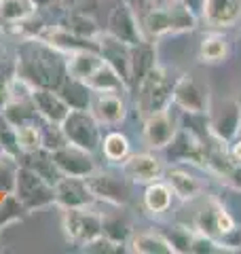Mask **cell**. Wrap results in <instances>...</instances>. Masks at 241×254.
Wrapping results in <instances>:
<instances>
[{
    "instance_id": "cell-1",
    "label": "cell",
    "mask_w": 241,
    "mask_h": 254,
    "mask_svg": "<svg viewBox=\"0 0 241 254\" xmlns=\"http://www.w3.org/2000/svg\"><path fill=\"white\" fill-rule=\"evenodd\" d=\"M66 53L58 51L40 38H21L17 43L13 72L30 81L34 87L58 89L68 76Z\"/></svg>"
},
{
    "instance_id": "cell-2",
    "label": "cell",
    "mask_w": 241,
    "mask_h": 254,
    "mask_svg": "<svg viewBox=\"0 0 241 254\" xmlns=\"http://www.w3.org/2000/svg\"><path fill=\"white\" fill-rule=\"evenodd\" d=\"M140 17V26L144 36L155 41V38L167 34H180V32H190L197 28V13L186 2H155L144 9H133Z\"/></svg>"
},
{
    "instance_id": "cell-3",
    "label": "cell",
    "mask_w": 241,
    "mask_h": 254,
    "mask_svg": "<svg viewBox=\"0 0 241 254\" xmlns=\"http://www.w3.org/2000/svg\"><path fill=\"white\" fill-rule=\"evenodd\" d=\"M174 83L176 78H170L163 66H157L155 70H150L148 76L133 89L135 108H138L142 119L174 106Z\"/></svg>"
},
{
    "instance_id": "cell-4",
    "label": "cell",
    "mask_w": 241,
    "mask_h": 254,
    "mask_svg": "<svg viewBox=\"0 0 241 254\" xmlns=\"http://www.w3.org/2000/svg\"><path fill=\"white\" fill-rule=\"evenodd\" d=\"M98 203L127 208L133 197V182L120 170L98 168L85 178Z\"/></svg>"
},
{
    "instance_id": "cell-5",
    "label": "cell",
    "mask_w": 241,
    "mask_h": 254,
    "mask_svg": "<svg viewBox=\"0 0 241 254\" xmlns=\"http://www.w3.org/2000/svg\"><path fill=\"white\" fill-rule=\"evenodd\" d=\"M61 229L72 246L85 248L102 235V212L93 205L61 210Z\"/></svg>"
},
{
    "instance_id": "cell-6",
    "label": "cell",
    "mask_w": 241,
    "mask_h": 254,
    "mask_svg": "<svg viewBox=\"0 0 241 254\" xmlns=\"http://www.w3.org/2000/svg\"><path fill=\"white\" fill-rule=\"evenodd\" d=\"M13 195L19 199L26 212H36V210L49 208V205H55L53 185L47 182L43 176H38L36 172L26 168V165H19L17 170Z\"/></svg>"
},
{
    "instance_id": "cell-7",
    "label": "cell",
    "mask_w": 241,
    "mask_h": 254,
    "mask_svg": "<svg viewBox=\"0 0 241 254\" xmlns=\"http://www.w3.org/2000/svg\"><path fill=\"white\" fill-rule=\"evenodd\" d=\"M61 131L70 144L87 148V150H91V153H100L104 127L98 123V119L89 113V108L70 110L66 119L61 121Z\"/></svg>"
},
{
    "instance_id": "cell-8",
    "label": "cell",
    "mask_w": 241,
    "mask_h": 254,
    "mask_svg": "<svg viewBox=\"0 0 241 254\" xmlns=\"http://www.w3.org/2000/svg\"><path fill=\"white\" fill-rule=\"evenodd\" d=\"M104 32L110 34L112 38H117V41L129 45V47L146 41L144 30L140 26V17H138V13L133 11L129 0H119V2L108 11Z\"/></svg>"
},
{
    "instance_id": "cell-9",
    "label": "cell",
    "mask_w": 241,
    "mask_h": 254,
    "mask_svg": "<svg viewBox=\"0 0 241 254\" xmlns=\"http://www.w3.org/2000/svg\"><path fill=\"white\" fill-rule=\"evenodd\" d=\"M174 106L184 115H207L210 110V93L192 74H182L174 83Z\"/></svg>"
},
{
    "instance_id": "cell-10",
    "label": "cell",
    "mask_w": 241,
    "mask_h": 254,
    "mask_svg": "<svg viewBox=\"0 0 241 254\" xmlns=\"http://www.w3.org/2000/svg\"><path fill=\"white\" fill-rule=\"evenodd\" d=\"M119 170L129 178L133 185H150L155 180H161L165 176L167 165L165 161L155 153H131L119 165Z\"/></svg>"
},
{
    "instance_id": "cell-11",
    "label": "cell",
    "mask_w": 241,
    "mask_h": 254,
    "mask_svg": "<svg viewBox=\"0 0 241 254\" xmlns=\"http://www.w3.org/2000/svg\"><path fill=\"white\" fill-rule=\"evenodd\" d=\"M53 161L58 165V170L61 172V176L87 178L93 170L100 168L95 153H91L87 148H80L76 144H70V142H66L58 150H53Z\"/></svg>"
},
{
    "instance_id": "cell-12",
    "label": "cell",
    "mask_w": 241,
    "mask_h": 254,
    "mask_svg": "<svg viewBox=\"0 0 241 254\" xmlns=\"http://www.w3.org/2000/svg\"><path fill=\"white\" fill-rule=\"evenodd\" d=\"M89 113L102 127H117L127 119V102L120 91H93Z\"/></svg>"
},
{
    "instance_id": "cell-13",
    "label": "cell",
    "mask_w": 241,
    "mask_h": 254,
    "mask_svg": "<svg viewBox=\"0 0 241 254\" xmlns=\"http://www.w3.org/2000/svg\"><path fill=\"white\" fill-rule=\"evenodd\" d=\"M53 195H55V205H60L61 210L85 208V205L98 203L87 180L78 176H61L53 185Z\"/></svg>"
},
{
    "instance_id": "cell-14",
    "label": "cell",
    "mask_w": 241,
    "mask_h": 254,
    "mask_svg": "<svg viewBox=\"0 0 241 254\" xmlns=\"http://www.w3.org/2000/svg\"><path fill=\"white\" fill-rule=\"evenodd\" d=\"M170 110L172 108L159 110V113L144 117L142 138H144V144L150 150H163L176 136V131H178V125H176Z\"/></svg>"
},
{
    "instance_id": "cell-15",
    "label": "cell",
    "mask_w": 241,
    "mask_h": 254,
    "mask_svg": "<svg viewBox=\"0 0 241 254\" xmlns=\"http://www.w3.org/2000/svg\"><path fill=\"white\" fill-rule=\"evenodd\" d=\"M201 17L212 30L233 28L241 19V0H201Z\"/></svg>"
},
{
    "instance_id": "cell-16",
    "label": "cell",
    "mask_w": 241,
    "mask_h": 254,
    "mask_svg": "<svg viewBox=\"0 0 241 254\" xmlns=\"http://www.w3.org/2000/svg\"><path fill=\"white\" fill-rule=\"evenodd\" d=\"M163 180L172 187L176 199H180L184 203L197 201L205 193V182L201 180L199 176H195L192 172H188L186 168H180V165H176V168H167Z\"/></svg>"
},
{
    "instance_id": "cell-17",
    "label": "cell",
    "mask_w": 241,
    "mask_h": 254,
    "mask_svg": "<svg viewBox=\"0 0 241 254\" xmlns=\"http://www.w3.org/2000/svg\"><path fill=\"white\" fill-rule=\"evenodd\" d=\"M157 60H159L157 43L150 41V38L131 47L129 49V91H133L148 76L150 70H155L159 66Z\"/></svg>"
},
{
    "instance_id": "cell-18",
    "label": "cell",
    "mask_w": 241,
    "mask_h": 254,
    "mask_svg": "<svg viewBox=\"0 0 241 254\" xmlns=\"http://www.w3.org/2000/svg\"><path fill=\"white\" fill-rule=\"evenodd\" d=\"M32 104H34L40 121H47L53 125H61V121L70 113V106L61 100V95L55 89H47V87H34Z\"/></svg>"
},
{
    "instance_id": "cell-19",
    "label": "cell",
    "mask_w": 241,
    "mask_h": 254,
    "mask_svg": "<svg viewBox=\"0 0 241 254\" xmlns=\"http://www.w3.org/2000/svg\"><path fill=\"white\" fill-rule=\"evenodd\" d=\"M98 49L102 53V58L106 64H110L112 68L117 70V74L123 78L127 89H129V45L117 41L106 32H102L98 36Z\"/></svg>"
},
{
    "instance_id": "cell-20",
    "label": "cell",
    "mask_w": 241,
    "mask_h": 254,
    "mask_svg": "<svg viewBox=\"0 0 241 254\" xmlns=\"http://www.w3.org/2000/svg\"><path fill=\"white\" fill-rule=\"evenodd\" d=\"M110 208L112 212H102V235L108 237L110 242L127 248L135 229L131 225V220L127 218L125 208H119V205H110Z\"/></svg>"
},
{
    "instance_id": "cell-21",
    "label": "cell",
    "mask_w": 241,
    "mask_h": 254,
    "mask_svg": "<svg viewBox=\"0 0 241 254\" xmlns=\"http://www.w3.org/2000/svg\"><path fill=\"white\" fill-rule=\"evenodd\" d=\"M60 26H63L68 32L76 34L87 41H98V36L104 32V28L95 21L93 15L87 9H70V11H61L60 17Z\"/></svg>"
},
{
    "instance_id": "cell-22",
    "label": "cell",
    "mask_w": 241,
    "mask_h": 254,
    "mask_svg": "<svg viewBox=\"0 0 241 254\" xmlns=\"http://www.w3.org/2000/svg\"><path fill=\"white\" fill-rule=\"evenodd\" d=\"M174 199H176V195H174L172 187L161 178V180H155V182H150V185H146L144 195H142V205L152 216H163V214L172 210Z\"/></svg>"
},
{
    "instance_id": "cell-23",
    "label": "cell",
    "mask_w": 241,
    "mask_h": 254,
    "mask_svg": "<svg viewBox=\"0 0 241 254\" xmlns=\"http://www.w3.org/2000/svg\"><path fill=\"white\" fill-rule=\"evenodd\" d=\"M210 129L216 140H220L222 144H231L241 133V104L239 102H231L222 110V115L216 117L210 123Z\"/></svg>"
},
{
    "instance_id": "cell-24",
    "label": "cell",
    "mask_w": 241,
    "mask_h": 254,
    "mask_svg": "<svg viewBox=\"0 0 241 254\" xmlns=\"http://www.w3.org/2000/svg\"><path fill=\"white\" fill-rule=\"evenodd\" d=\"M100 155H102V159H106V163L120 165L127 157L131 155V142L123 131L108 127V131L102 136Z\"/></svg>"
},
{
    "instance_id": "cell-25",
    "label": "cell",
    "mask_w": 241,
    "mask_h": 254,
    "mask_svg": "<svg viewBox=\"0 0 241 254\" xmlns=\"http://www.w3.org/2000/svg\"><path fill=\"white\" fill-rule=\"evenodd\" d=\"M102 64H104V58L100 49H78V51H72L66 58L68 74L80 78V81H87Z\"/></svg>"
},
{
    "instance_id": "cell-26",
    "label": "cell",
    "mask_w": 241,
    "mask_h": 254,
    "mask_svg": "<svg viewBox=\"0 0 241 254\" xmlns=\"http://www.w3.org/2000/svg\"><path fill=\"white\" fill-rule=\"evenodd\" d=\"M19 165H26V168L36 172L38 176H43L51 185H55L61 178V172L58 170V165L53 161V153L47 148H38V150H32V153H21Z\"/></svg>"
},
{
    "instance_id": "cell-27",
    "label": "cell",
    "mask_w": 241,
    "mask_h": 254,
    "mask_svg": "<svg viewBox=\"0 0 241 254\" xmlns=\"http://www.w3.org/2000/svg\"><path fill=\"white\" fill-rule=\"evenodd\" d=\"M55 91L61 95V100L70 106V110H87L89 108V102H91V93H93L85 81L74 78L70 74L63 78V83Z\"/></svg>"
},
{
    "instance_id": "cell-28",
    "label": "cell",
    "mask_w": 241,
    "mask_h": 254,
    "mask_svg": "<svg viewBox=\"0 0 241 254\" xmlns=\"http://www.w3.org/2000/svg\"><path fill=\"white\" fill-rule=\"evenodd\" d=\"M40 6L34 0H0V26L11 28L38 15Z\"/></svg>"
},
{
    "instance_id": "cell-29",
    "label": "cell",
    "mask_w": 241,
    "mask_h": 254,
    "mask_svg": "<svg viewBox=\"0 0 241 254\" xmlns=\"http://www.w3.org/2000/svg\"><path fill=\"white\" fill-rule=\"evenodd\" d=\"M129 252H138V254H174L172 246L167 244L161 231H140L133 233L129 244H127Z\"/></svg>"
},
{
    "instance_id": "cell-30",
    "label": "cell",
    "mask_w": 241,
    "mask_h": 254,
    "mask_svg": "<svg viewBox=\"0 0 241 254\" xmlns=\"http://www.w3.org/2000/svg\"><path fill=\"white\" fill-rule=\"evenodd\" d=\"M85 83H87V87H89L91 91H120V93H129L125 81L117 74V70L112 68L110 64H106V62H104Z\"/></svg>"
},
{
    "instance_id": "cell-31",
    "label": "cell",
    "mask_w": 241,
    "mask_h": 254,
    "mask_svg": "<svg viewBox=\"0 0 241 254\" xmlns=\"http://www.w3.org/2000/svg\"><path fill=\"white\" fill-rule=\"evenodd\" d=\"M0 115H2L9 123H13L15 127L23 125V123H38L40 121V117L36 113L34 104H32V100H28V102L9 100L2 108H0Z\"/></svg>"
},
{
    "instance_id": "cell-32",
    "label": "cell",
    "mask_w": 241,
    "mask_h": 254,
    "mask_svg": "<svg viewBox=\"0 0 241 254\" xmlns=\"http://www.w3.org/2000/svg\"><path fill=\"white\" fill-rule=\"evenodd\" d=\"M227 55H229V43L220 34L205 36L199 45V60L205 64H220L227 60Z\"/></svg>"
},
{
    "instance_id": "cell-33",
    "label": "cell",
    "mask_w": 241,
    "mask_h": 254,
    "mask_svg": "<svg viewBox=\"0 0 241 254\" xmlns=\"http://www.w3.org/2000/svg\"><path fill=\"white\" fill-rule=\"evenodd\" d=\"M15 136H17L19 153H32V150L43 148V131L38 123H23L15 127Z\"/></svg>"
},
{
    "instance_id": "cell-34",
    "label": "cell",
    "mask_w": 241,
    "mask_h": 254,
    "mask_svg": "<svg viewBox=\"0 0 241 254\" xmlns=\"http://www.w3.org/2000/svg\"><path fill=\"white\" fill-rule=\"evenodd\" d=\"M161 233L172 246L174 254H188L190 252V242H192V229L186 225H172L167 229H161Z\"/></svg>"
},
{
    "instance_id": "cell-35",
    "label": "cell",
    "mask_w": 241,
    "mask_h": 254,
    "mask_svg": "<svg viewBox=\"0 0 241 254\" xmlns=\"http://www.w3.org/2000/svg\"><path fill=\"white\" fill-rule=\"evenodd\" d=\"M19 170V159L6 153H0V193H13L15 178H17Z\"/></svg>"
},
{
    "instance_id": "cell-36",
    "label": "cell",
    "mask_w": 241,
    "mask_h": 254,
    "mask_svg": "<svg viewBox=\"0 0 241 254\" xmlns=\"http://www.w3.org/2000/svg\"><path fill=\"white\" fill-rule=\"evenodd\" d=\"M0 146H2V153L19 159L21 153L17 146V136H15V125L6 121L2 115H0Z\"/></svg>"
},
{
    "instance_id": "cell-37",
    "label": "cell",
    "mask_w": 241,
    "mask_h": 254,
    "mask_svg": "<svg viewBox=\"0 0 241 254\" xmlns=\"http://www.w3.org/2000/svg\"><path fill=\"white\" fill-rule=\"evenodd\" d=\"M40 131H43V148L51 150V153L68 142L66 136H63V131H61V125H53V123L40 121Z\"/></svg>"
},
{
    "instance_id": "cell-38",
    "label": "cell",
    "mask_w": 241,
    "mask_h": 254,
    "mask_svg": "<svg viewBox=\"0 0 241 254\" xmlns=\"http://www.w3.org/2000/svg\"><path fill=\"white\" fill-rule=\"evenodd\" d=\"M26 212V208L19 203V199L13 193H6L2 197V203H0V225H6V222L19 220L21 214Z\"/></svg>"
},
{
    "instance_id": "cell-39",
    "label": "cell",
    "mask_w": 241,
    "mask_h": 254,
    "mask_svg": "<svg viewBox=\"0 0 241 254\" xmlns=\"http://www.w3.org/2000/svg\"><path fill=\"white\" fill-rule=\"evenodd\" d=\"M216 252H224L218 240L207 237L203 233H192V242H190V254H216Z\"/></svg>"
},
{
    "instance_id": "cell-40",
    "label": "cell",
    "mask_w": 241,
    "mask_h": 254,
    "mask_svg": "<svg viewBox=\"0 0 241 254\" xmlns=\"http://www.w3.org/2000/svg\"><path fill=\"white\" fill-rule=\"evenodd\" d=\"M235 225H237V220L231 216V212L224 208V205L218 203V210H216V229H218V240L224 233H229Z\"/></svg>"
},
{
    "instance_id": "cell-41",
    "label": "cell",
    "mask_w": 241,
    "mask_h": 254,
    "mask_svg": "<svg viewBox=\"0 0 241 254\" xmlns=\"http://www.w3.org/2000/svg\"><path fill=\"white\" fill-rule=\"evenodd\" d=\"M218 242L224 248V252H239L241 250V225H235L229 233H224Z\"/></svg>"
},
{
    "instance_id": "cell-42",
    "label": "cell",
    "mask_w": 241,
    "mask_h": 254,
    "mask_svg": "<svg viewBox=\"0 0 241 254\" xmlns=\"http://www.w3.org/2000/svg\"><path fill=\"white\" fill-rule=\"evenodd\" d=\"M93 0H55V6H60L61 11H70V9H87Z\"/></svg>"
},
{
    "instance_id": "cell-43",
    "label": "cell",
    "mask_w": 241,
    "mask_h": 254,
    "mask_svg": "<svg viewBox=\"0 0 241 254\" xmlns=\"http://www.w3.org/2000/svg\"><path fill=\"white\" fill-rule=\"evenodd\" d=\"M11 74H13V72H11ZM11 74H6L2 62H0V108H2V106L6 104V100H9V95H6V85H9Z\"/></svg>"
},
{
    "instance_id": "cell-44",
    "label": "cell",
    "mask_w": 241,
    "mask_h": 254,
    "mask_svg": "<svg viewBox=\"0 0 241 254\" xmlns=\"http://www.w3.org/2000/svg\"><path fill=\"white\" fill-rule=\"evenodd\" d=\"M229 155H231V159H233V161H235L237 165H241V136H237L235 140L231 142Z\"/></svg>"
},
{
    "instance_id": "cell-45",
    "label": "cell",
    "mask_w": 241,
    "mask_h": 254,
    "mask_svg": "<svg viewBox=\"0 0 241 254\" xmlns=\"http://www.w3.org/2000/svg\"><path fill=\"white\" fill-rule=\"evenodd\" d=\"M34 2L40 6V9H43V6H53V4H55V0H34Z\"/></svg>"
},
{
    "instance_id": "cell-46",
    "label": "cell",
    "mask_w": 241,
    "mask_h": 254,
    "mask_svg": "<svg viewBox=\"0 0 241 254\" xmlns=\"http://www.w3.org/2000/svg\"><path fill=\"white\" fill-rule=\"evenodd\" d=\"M170 2H188V0H170Z\"/></svg>"
},
{
    "instance_id": "cell-47",
    "label": "cell",
    "mask_w": 241,
    "mask_h": 254,
    "mask_svg": "<svg viewBox=\"0 0 241 254\" xmlns=\"http://www.w3.org/2000/svg\"><path fill=\"white\" fill-rule=\"evenodd\" d=\"M0 153H2V146H0Z\"/></svg>"
},
{
    "instance_id": "cell-48",
    "label": "cell",
    "mask_w": 241,
    "mask_h": 254,
    "mask_svg": "<svg viewBox=\"0 0 241 254\" xmlns=\"http://www.w3.org/2000/svg\"><path fill=\"white\" fill-rule=\"evenodd\" d=\"M239 136H241V133H239Z\"/></svg>"
}]
</instances>
